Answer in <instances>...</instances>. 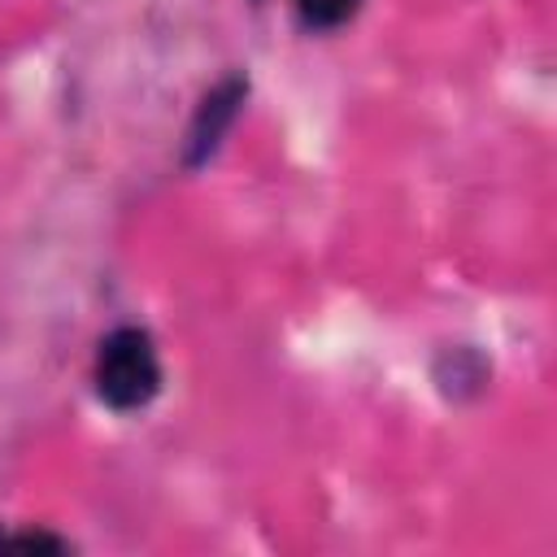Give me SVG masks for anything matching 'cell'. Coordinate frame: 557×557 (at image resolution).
<instances>
[{
	"mask_svg": "<svg viewBox=\"0 0 557 557\" xmlns=\"http://www.w3.org/2000/svg\"><path fill=\"white\" fill-rule=\"evenodd\" d=\"M96 396L109 405V409H144L157 387H161V361H157V348L148 339V331L139 326H117L100 339V352H96Z\"/></svg>",
	"mask_w": 557,
	"mask_h": 557,
	"instance_id": "1",
	"label": "cell"
},
{
	"mask_svg": "<svg viewBox=\"0 0 557 557\" xmlns=\"http://www.w3.org/2000/svg\"><path fill=\"white\" fill-rule=\"evenodd\" d=\"M244 100H248V78H244V74H226V78H218V83L205 91V100H200L196 113H191L187 139H183V161H187V170H200V165L222 148V139H226V131L235 126Z\"/></svg>",
	"mask_w": 557,
	"mask_h": 557,
	"instance_id": "2",
	"label": "cell"
},
{
	"mask_svg": "<svg viewBox=\"0 0 557 557\" xmlns=\"http://www.w3.org/2000/svg\"><path fill=\"white\" fill-rule=\"evenodd\" d=\"M357 9H361V0H296L300 22L313 26V30H335V26H344Z\"/></svg>",
	"mask_w": 557,
	"mask_h": 557,
	"instance_id": "3",
	"label": "cell"
},
{
	"mask_svg": "<svg viewBox=\"0 0 557 557\" xmlns=\"http://www.w3.org/2000/svg\"><path fill=\"white\" fill-rule=\"evenodd\" d=\"M0 548H22V553H65V540L48 531H22V535H0Z\"/></svg>",
	"mask_w": 557,
	"mask_h": 557,
	"instance_id": "4",
	"label": "cell"
}]
</instances>
